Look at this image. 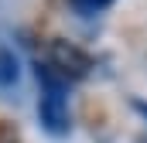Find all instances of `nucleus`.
Returning a JSON list of instances; mask_svg holds the SVG:
<instances>
[{
  "label": "nucleus",
  "instance_id": "obj_5",
  "mask_svg": "<svg viewBox=\"0 0 147 143\" xmlns=\"http://www.w3.org/2000/svg\"><path fill=\"white\" fill-rule=\"evenodd\" d=\"M140 143H147V133H144V136H140Z\"/></svg>",
  "mask_w": 147,
  "mask_h": 143
},
{
  "label": "nucleus",
  "instance_id": "obj_3",
  "mask_svg": "<svg viewBox=\"0 0 147 143\" xmlns=\"http://www.w3.org/2000/svg\"><path fill=\"white\" fill-rule=\"evenodd\" d=\"M0 82L3 85L17 82V55L10 48H0Z\"/></svg>",
  "mask_w": 147,
  "mask_h": 143
},
{
  "label": "nucleus",
  "instance_id": "obj_1",
  "mask_svg": "<svg viewBox=\"0 0 147 143\" xmlns=\"http://www.w3.org/2000/svg\"><path fill=\"white\" fill-rule=\"evenodd\" d=\"M38 82H41V99H38V119L48 133L62 136L72 130V109H69V82L45 61L38 65Z\"/></svg>",
  "mask_w": 147,
  "mask_h": 143
},
{
  "label": "nucleus",
  "instance_id": "obj_2",
  "mask_svg": "<svg viewBox=\"0 0 147 143\" xmlns=\"http://www.w3.org/2000/svg\"><path fill=\"white\" fill-rule=\"evenodd\" d=\"M45 65L55 68L65 82H79V78H86L89 72L96 68V61H92V55H89L86 48H79L72 41H62V37H51V41H48V48H45Z\"/></svg>",
  "mask_w": 147,
  "mask_h": 143
},
{
  "label": "nucleus",
  "instance_id": "obj_4",
  "mask_svg": "<svg viewBox=\"0 0 147 143\" xmlns=\"http://www.w3.org/2000/svg\"><path fill=\"white\" fill-rule=\"evenodd\" d=\"M69 3H72L75 14H82V17H96L106 7H113V0H69Z\"/></svg>",
  "mask_w": 147,
  "mask_h": 143
}]
</instances>
